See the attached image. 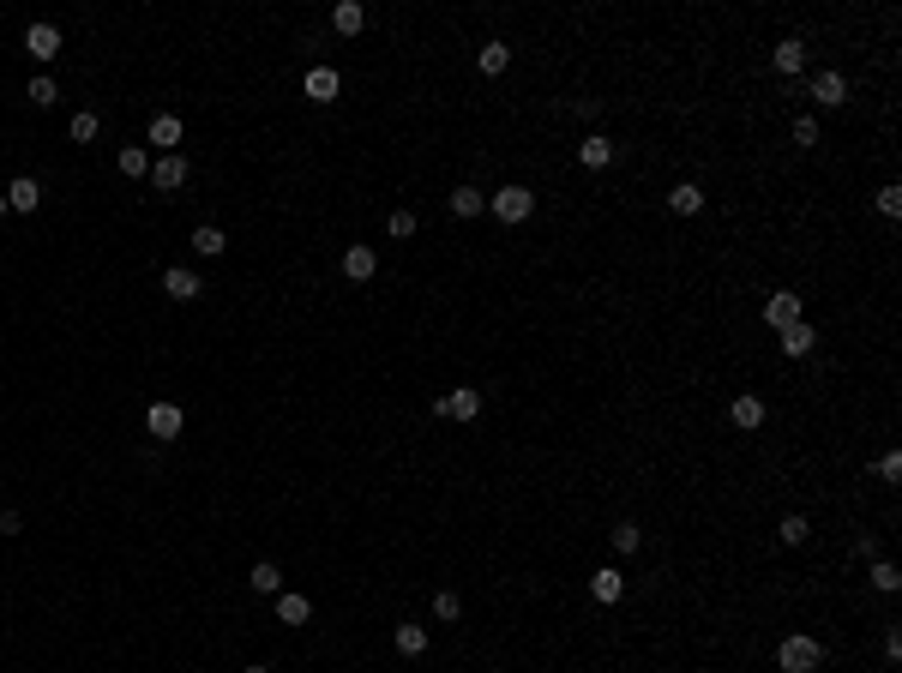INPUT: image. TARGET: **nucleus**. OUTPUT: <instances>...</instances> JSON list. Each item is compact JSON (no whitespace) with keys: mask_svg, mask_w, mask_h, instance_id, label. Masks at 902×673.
<instances>
[{"mask_svg":"<svg viewBox=\"0 0 902 673\" xmlns=\"http://www.w3.org/2000/svg\"><path fill=\"white\" fill-rule=\"evenodd\" d=\"M608 541H614V554H638V541H644V529H638V523H620V529L608 535Z\"/></svg>","mask_w":902,"mask_h":673,"instance_id":"obj_31","label":"nucleus"},{"mask_svg":"<svg viewBox=\"0 0 902 673\" xmlns=\"http://www.w3.org/2000/svg\"><path fill=\"white\" fill-rule=\"evenodd\" d=\"M433 415H445V421H476V415H481V391H476V385H458V391H445L440 403H433Z\"/></svg>","mask_w":902,"mask_h":673,"instance_id":"obj_4","label":"nucleus"},{"mask_svg":"<svg viewBox=\"0 0 902 673\" xmlns=\"http://www.w3.org/2000/svg\"><path fill=\"white\" fill-rule=\"evenodd\" d=\"M812 102H819V109H842V102H848V79H842V73H819V79H812Z\"/></svg>","mask_w":902,"mask_h":673,"instance_id":"obj_10","label":"nucleus"},{"mask_svg":"<svg viewBox=\"0 0 902 673\" xmlns=\"http://www.w3.org/2000/svg\"><path fill=\"white\" fill-rule=\"evenodd\" d=\"M776 535H782V541H788V547H801L806 535H812V523H806V517L794 511V517H782V523H776Z\"/></svg>","mask_w":902,"mask_h":673,"instance_id":"obj_30","label":"nucleus"},{"mask_svg":"<svg viewBox=\"0 0 902 673\" xmlns=\"http://www.w3.org/2000/svg\"><path fill=\"white\" fill-rule=\"evenodd\" d=\"M782 349H788L794 361H801V355H812V349H819V331H812V325L801 319V325H788V331H782Z\"/></svg>","mask_w":902,"mask_h":673,"instance_id":"obj_20","label":"nucleus"},{"mask_svg":"<svg viewBox=\"0 0 902 673\" xmlns=\"http://www.w3.org/2000/svg\"><path fill=\"white\" fill-rule=\"evenodd\" d=\"M879 211L884 217H902V187H879Z\"/></svg>","mask_w":902,"mask_h":673,"instance_id":"obj_36","label":"nucleus"},{"mask_svg":"<svg viewBox=\"0 0 902 673\" xmlns=\"http://www.w3.org/2000/svg\"><path fill=\"white\" fill-rule=\"evenodd\" d=\"M247 583H253V590H259V595H283V572H277V565H271V559H259V565H253V577H247Z\"/></svg>","mask_w":902,"mask_h":673,"instance_id":"obj_26","label":"nucleus"},{"mask_svg":"<svg viewBox=\"0 0 902 673\" xmlns=\"http://www.w3.org/2000/svg\"><path fill=\"white\" fill-rule=\"evenodd\" d=\"M24 529V517L19 511H0V535H19Z\"/></svg>","mask_w":902,"mask_h":673,"instance_id":"obj_38","label":"nucleus"},{"mask_svg":"<svg viewBox=\"0 0 902 673\" xmlns=\"http://www.w3.org/2000/svg\"><path fill=\"white\" fill-rule=\"evenodd\" d=\"M301 91H307V102H337V66H313Z\"/></svg>","mask_w":902,"mask_h":673,"instance_id":"obj_11","label":"nucleus"},{"mask_svg":"<svg viewBox=\"0 0 902 673\" xmlns=\"http://www.w3.org/2000/svg\"><path fill=\"white\" fill-rule=\"evenodd\" d=\"M6 205H13V211H37V205H42V180L37 175H19L13 187H6Z\"/></svg>","mask_w":902,"mask_h":673,"instance_id":"obj_16","label":"nucleus"},{"mask_svg":"<svg viewBox=\"0 0 902 673\" xmlns=\"http://www.w3.org/2000/svg\"><path fill=\"white\" fill-rule=\"evenodd\" d=\"M590 595H596V601H608V607H614V601H620V595H626V577L614 572V565H601V572H590Z\"/></svg>","mask_w":902,"mask_h":673,"instance_id":"obj_17","label":"nucleus"},{"mask_svg":"<svg viewBox=\"0 0 902 673\" xmlns=\"http://www.w3.org/2000/svg\"><path fill=\"white\" fill-rule=\"evenodd\" d=\"M801 319H806V307H801L794 289H776V295L764 301V325H770V331H788V325H801Z\"/></svg>","mask_w":902,"mask_h":673,"instance_id":"obj_3","label":"nucleus"},{"mask_svg":"<svg viewBox=\"0 0 902 673\" xmlns=\"http://www.w3.org/2000/svg\"><path fill=\"white\" fill-rule=\"evenodd\" d=\"M277 619H283V625H307V619H313V601L295 595V590H283L277 595Z\"/></svg>","mask_w":902,"mask_h":673,"instance_id":"obj_18","label":"nucleus"},{"mask_svg":"<svg viewBox=\"0 0 902 673\" xmlns=\"http://www.w3.org/2000/svg\"><path fill=\"white\" fill-rule=\"evenodd\" d=\"M487 205H494V217H500V223H530V217H536V193H530V187H518V180H512V187H500Z\"/></svg>","mask_w":902,"mask_h":673,"instance_id":"obj_2","label":"nucleus"},{"mask_svg":"<svg viewBox=\"0 0 902 673\" xmlns=\"http://www.w3.org/2000/svg\"><path fill=\"white\" fill-rule=\"evenodd\" d=\"M373 271H380V253H373V247H343V277L349 283H367Z\"/></svg>","mask_w":902,"mask_h":673,"instance_id":"obj_9","label":"nucleus"},{"mask_svg":"<svg viewBox=\"0 0 902 673\" xmlns=\"http://www.w3.org/2000/svg\"><path fill=\"white\" fill-rule=\"evenodd\" d=\"M398 650H403V655H421V650H427V625L403 619V625H398Z\"/></svg>","mask_w":902,"mask_h":673,"instance_id":"obj_27","label":"nucleus"},{"mask_svg":"<svg viewBox=\"0 0 902 673\" xmlns=\"http://www.w3.org/2000/svg\"><path fill=\"white\" fill-rule=\"evenodd\" d=\"M505 66H512V48L505 42H481V79H500Z\"/></svg>","mask_w":902,"mask_h":673,"instance_id":"obj_24","label":"nucleus"},{"mask_svg":"<svg viewBox=\"0 0 902 673\" xmlns=\"http://www.w3.org/2000/svg\"><path fill=\"white\" fill-rule=\"evenodd\" d=\"M872 590H884V595H897V590H902V572L890 565V559H872Z\"/></svg>","mask_w":902,"mask_h":673,"instance_id":"obj_28","label":"nucleus"},{"mask_svg":"<svg viewBox=\"0 0 902 673\" xmlns=\"http://www.w3.org/2000/svg\"><path fill=\"white\" fill-rule=\"evenodd\" d=\"M385 235L409 240V235H416V211H391V217H385Z\"/></svg>","mask_w":902,"mask_h":673,"instance_id":"obj_32","label":"nucleus"},{"mask_svg":"<svg viewBox=\"0 0 902 673\" xmlns=\"http://www.w3.org/2000/svg\"><path fill=\"white\" fill-rule=\"evenodd\" d=\"M458 614H463L458 590H440V595H433V619H445V625H451V619H458Z\"/></svg>","mask_w":902,"mask_h":673,"instance_id":"obj_33","label":"nucleus"},{"mask_svg":"<svg viewBox=\"0 0 902 673\" xmlns=\"http://www.w3.org/2000/svg\"><path fill=\"white\" fill-rule=\"evenodd\" d=\"M187 139V127H180V115H157L151 120V144H162V157L175 151V144Z\"/></svg>","mask_w":902,"mask_h":673,"instance_id":"obj_19","label":"nucleus"},{"mask_svg":"<svg viewBox=\"0 0 902 673\" xmlns=\"http://www.w3.org/2000/svg\"><path fill=\"white\" fill-rule=\"evenodd\" d=\"M223 247H229V235H223L217 223H199V229H193V253L199 258H223Z\"/></svg>","mask_w":902,"mask_h":673,"instance_id":"obj_21","label":"nucleus"},{"mask_svg":"<svg viewBox=\"0 0 902 673\" xmlns=\"http://www.w3.org/2000/svg\"><path fill=\"white\" fill-rule=\"evenodd\" d=\"M794 144H806V151L819 144V120H812V115H801V120H794Z\"/></svg>","mask_w":902,"mask_h":673,"instance_id":"obj_35","label":"nucleus"},{"mask_svg":"<svg viewBox=\"0 0 902 673\" xmlns=\"http://www.w3.org/2000/svg\"><path fill=\"white\" fill-rule=\"evenodd\" d=\"M162 289H169V301H199L205 295L199 271H187V265H169V271H162Z\"/></svg>","mask_w":902,"mask_h":673,"instance_id":"obj_7","label":"nucleus"},{"mask_svg":"<svg viewBox=\"0 0 902 673\" xmlns=\"http://www.w3.org/2000/svg\"><path fill=\"white\" fill-rule=\"evenodd\" d=\"M241 673H271V668H241Z\"/></svg>","mask_w":902,"mask_h":673,"instance_id":"obj_40","label":"nucleus"},{"mask_svg":"<svg viewBox=\"0 0 902 673\" xmlns=\"http://www.w3.org/2000/svg\"><path fill=\"white\" fill-rule=\"evenodd\" d=\"M6 211H13V205H6V193H0V217H6Z\"/></svg>","mask_w":902,"mask_h":673,"instance_id":"obj_39","label":"nucleus"},{"mask_svg":"<svg viewBox=\"0 0 902 673\" xmlns=\"http://www.w3.org/2000/svg\"><path fill=\"white\" fill-rule=\"evenodd\" d=\"M24 48L37 60H55L60 55V24H31V31H24Z\"/></svg>","mask_w":902,"mask_h":673,"instance_id":"obj_12","label":"nucleus"},{"mask_svg":"<svg viewBox=\"0 0 902 673\" xmlns=\"http://www.w3.org/2000/svg\"><path fill=\"white\" fill-rule=\"evenodd\" d=\"M578 162H583V169H608V162H614V139L583 133V139H578Z\"/></svg>","mask_w":902,"mask_h":673,"instance_id":"obj_13","label":"nucleus"},{"mask_svg":"<svg viewBox=\"0 0 902 673\" xmlns=\"http://www.w3.org/2000/svg\"><path fill=\"white\" fill-rule=\"evenodd\" d=\"M481 205H487L481 187H451V211H458V217H481Z\"/></svg>","mask_w":902,"mask_h":673,"instance_id":"obj_25","label":"nucleus"},{"mask_svg":"<svg viewBox=\"0 0 902 673\" xmlns=\"http://www.w3.org/2000/svg\"><path fill=\"white\" fill-rule=\"evenodd\" d=\"M151 187H157V193H180V187H187V157H180V151L157 157L151 162Z\"/></svg>","mask_w":902,"mask_h":673,"instance_id":"obj_6","label":"nucleus"},{"mask_svg":"<svg viewBox=\"0 0 902 673\" xmlns=\"http://www.w3.org/2000/svg\"><path fill=\"white\" fill-rule=\"evenodd\" d=\"M819 661H824V643H819V637H806V632L782 637V650H776V668H782V673H819Z\"/></svg>","mask_w":902,"mask_h":673,"instance_id":"obj_1","label":"nucleus"},{"mask_svg":"<svg viewBox=\"0 0 902 673\" xmlns=\"http://www.w3.org/2000/svg\"><path fill=\"white\" fill-rule=\"evenodd\" d=\"M180 427H187L180 403H151V409H144V433H151V439H162V445H169V439H175Z\"/></svg>","mask_w":902,"mask_h":673,"instance_id":"obj_5","label":"nucleus"},{"mask_svg":"<svg viewBox=\"0 0 902 673\" xmlns=\"http://www.w3.org/2000/svg\"><path fill=\"white\" fill-rule=\"evenodd\" d=\"M728 421H734L740 433H758L764 427V403L758 397H734V403H728Z\"/></svg>","mask_w":902,"mask_h":673,"instance_id":"obj_14","label":"nucleus"},{"mask_svg":"<svg viewBox=\"0 0 902 673\" xmlns=\"http://www.w3.org/2000/svg\"><path fill=\"white\" fill-rule=\"evenodd\" d=\"M115 169H120V175H133V180H144V175H151V157H144V144H120Z\"/></svg>","mask_w":902,"mask_h":673,"instance_id":"obj_23","label":"nucleus"},{"mask_svg":"<svg viewBox=\"0 0 902 673\" xmlns=\"http://www.w3.org/2000/svg\"><path fill=\"white\" fill-rule=\"evenodd\" d=\"M879 481H902V457H897V451L879 457Z\"/></svg>","mask_w":902,"mask_h":673,"instance_id":"obj_37","label":"nucleus"},{"mask_svg":"<svg viewBox=\"0 0 902 673\" xmlns=\"http://www.w3.org/2000/svg\"><path fill=\"white\" fill-rule=\"evenodd\" d=\"M668 211H674V217H698L704 211V187H692V180L674 187V193H668Z\"/></svg>","mask_w":902,"mask_h":673,"instance_id":"obj_22","label":"nucleus"},{"mask_svg":"<svg viewBox=\"0 0 902 673\" xmlns=\"http://www.w3.org/2000/svg\"><path fill=\"white\" fill-rule=\"evenodd\" d=\"M24 97L37 102V109H55V102H60V84L48 79V73H42V79H31V91H24Z\"/></svg>","mask_w":902,"mask_h":673,"instance_id":"obj_29","label":"nucleus"},{"mask_svg":"<svg viewBox=\"0 0 902 673\" xmlns=\"http://www.w3.org/2000/svg\"><path fill=\"white\" fill-rule=\"evenodd\" d=\"M361 24H367L361 0H337V6H331V31H337V37H361Z\"/></svg>","mask_w":902,"mask_h":673,"instance_id":"obj_15","label":"nucleus"},{"mask_svg":"<svg viewBox=\"0 0 902 673\" xmlns=\"http://www.w3.org/2000/svg\"><path fill=\"white\" fill-rule=\"evenodd\" d=\"M770 66H776L782 79H794V73L806 66V42H801V37H782L776 48H770Z\"/></svg>","mask_w":902,"mask_h":673,"instance_id":"obj_8","label":"nucleus"},{"mask_svg":"<svg viewBox=\"0 0 902 673\" xmlns=\"http://www.w3.org/2000/svg\"><path fill=\"white\" fill-rule=\"evenodd\" d=\"M73 139H79V144L97 139V115H91V109H84V115H73Z\"/></svg>","mask_w":902,"mask_h":673,"instance_id":"obj_34","label":"nucleus"}]
</instances>
